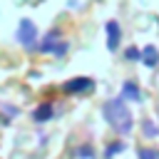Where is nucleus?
<instances>
[{
  "label": "nucleus",
  "mask_w": 159,
  "mask_h": 159,
  "mask_svg": "<svg viewBox=\"0 0 159 159\" xmlns=\"http://www.w3.org/2000/svg\"><path fill=\"white\" fill-rule=\"evenodd\" d=\"M70 89H82V87H92V82L89 80H82V82H72V84H67Z\"/></svg>",
  "instance_id": "423d86ee"
},
{
  "label": "nucleus",
  "mask_w": 159,
  "mask_h": 159,
  "mask_svg": "<svg viewBox=\"0 0 159 159\" xmlns=\"http://www.w3.org/2000/svg\"><path fill=\"white\" fill-rule=\"evenodd\" d=\"M17 37H20V42L30 45V42H32V37H35V27H32L27 20H22V22H20V35H17Z\"/></svg>",
  "instance_id": "f03ea898"
},
{
  "label": "nucleus",
  "mask_w": 159,
  "mask_h": 159,
  "mask_svg": "<svg viewBox=\"0 0 159 159\" xmlns=\"http://www.w3.org/2000/svg\"><path fill=\"white\" fill-rule=\"evenodd\" d=\"M107 35H109V50H114L117 47V42H119V27H117V22H107Z\"/></svg>",
  "instance_id": "7ed1b4c3"
},
{
  "label": "nucleus",
  "mask_w": 159,
  "mask_h": 159,
  "mask_svg": "<svg viewBox=\"0 0 159 159\" xmlns=\"http://www.w3.org/2000/svg\"><path fill=\"white\" fill-rule=\"evenodd\" d=\"M107 117H109V124L117 127L119 132H127V129L132 127V117L124 112L122 102H112V104H107Z\"/></svg>",
  "instance_id": "f257e3e1"
},
{
  "label": "nucleus",
  "mask_w": 159,
  "mask_h": 159,
  "mask_svg": "<svg viewBox=\"0 0 159 159\" xmlns=\"http://www.w3.org/2000/svg\"><path fill=\"white\" fill-rule=\"evenodd\" d=\"M144 62H147V65H154V62H157V50H154V47H152V50H149V47L144 50Z\"/></svg>",
  "instance_id": "39448f33"
},
{
  "label": "nucleus",
  "mask_w": 159,
  "mask_h": 159,
  "mask_svg": "<svg viewBox=\"0 0 159 159\" xmlns=\"http://www.w3.org/2000/svg\"><path fill=\"white\" fill-rule=\"evenodd\" d=\"M50 114H52V107H50V104H45V107H40V109L35 112V119H37V122H45Z\"/></svg>",
  "instance_id": "20e7f679"
}]
</instances>
